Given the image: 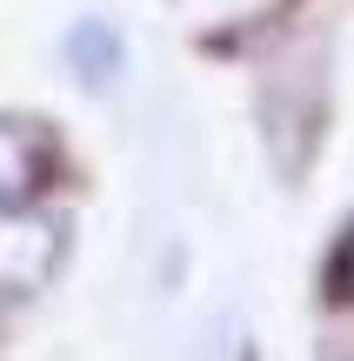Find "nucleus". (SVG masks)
<instances>
[{
	"label": "nucleus",
	"mask_w": 354,
	"mask_h": 361,
	"mask_svg": "<svg viewBox=\"0 0 354 361\" xmlns=\"http://www.w3.org/2000/svg\"><path fill=\"white\" fill-rule=\"evenodd\" d=\"M341 281H354V234H348V247H341Z\"/></svg>",
	"instance_id": "7ed1b4c3"
},
{
	"label": "nucleus",
	"mask_w": 354,
	"mask_h": 361,
	"mask_svg": "<svg viewBox=\"0 0 354 361\" xmlns=\"http://www.w3.org/2000/svg\"><path fill=\"white\" fill-rule=\"evenodd\" d=\"M40 174H47V141L27 134L20 121H0V207H13L20 194H34Z\"/></svg>",
	"instance_id": "f03ea898"
},
{
	"label": "nucleus",
	"mask_w": 354,
	"mask_h": 361,
	"mask_svg": "<svg viewBox=\"0 0 354 361\" xmlns=\"http://www.w3.org/2000/svg\"><path fill=\"white\" fill-rule=\"evenodd\" d=\"M61 261V228L20 207H0V295H34Z\"/></svg>",
	"instance_id": "f257e3e1"
}]
</instances>
